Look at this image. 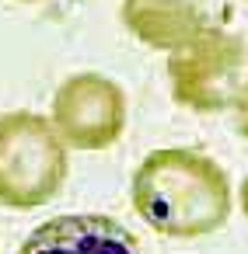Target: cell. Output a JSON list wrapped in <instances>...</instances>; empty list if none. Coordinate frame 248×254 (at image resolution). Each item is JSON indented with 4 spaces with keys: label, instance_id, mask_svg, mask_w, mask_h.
<instances>
[{
    "label": "cell",
    "instance_id": "cell-1",
    "mask_svg": "<svg viewBox=\"0 0 248 254\" xmlns=\"http://www.w3.org/2000/svg\"><path fill=\"white\" fill-rule=\"evenodd\" d=\"M129 202L154 233L192 240L227 223L231 181L227 171L199 150H150L133 174Z\"/></svg>",
    "mask_w": 248,
    "mask_h": 254
},
{
    "label": "cell",
    "instance_id": "cell-2",
    "mask_svg": "<svg viewBox=\"0 0 248 254\" xmlns=\"http://www.w3.org/2000/svg\"><path fill=\"white\" fill-rule=\"evenodd\" d=\"M67 178V143L53 119L35 112L0 115V205L39 209Z\"/></svg>",
    "mask_w": 248,
    "mask_h": 254
},
{
    "label": "cell",
    "instance_id": "cell-3",
    "mask_svg": "<svg viewBox=\"0 0 248 254\" xmlns=\"http://www.w3.org/2000/svg\"><path fill=\"white\" fill-rule=\"evenodd\" d=\"M168 80L175 105L189 112L234 108V98L248 80V42L227 28L206 25L168 53Z\"/></svg>",
    "mask_w": 248,
    "mask_h": 254
},
{
    "label": "cell",
    "instance_id": "cell-4",
    "mask_svg": "<svg viewBox=\"0 0 248 254\" xmlns=\"http://www.w3.org/2000/svg\"><path fill=\"white\" fill-rule=\"evenodd\" d=\"M53 126L74 150H109L126 129V94L105 73H70L53 94Z\"/></svg>",
    "mask_w": 248,
    "mask_h": 254
},
{
    "label": "cell",
    "instance_id": "cell-5",
    "mask_svg": "<svg viewBox=\"0 0 248 254\" xmlns=\"http://www.w3.org/2000/svg\"><path fill=\"white\" fill-rule=\"evenodd\" d=\"M18 254H140V244L109 216L70 212L35 226Z\"/></svg>",
    "mask_w": 248,
    "mask_h": 254
},
{
    "label": "cell",
    "instance_id": "cell-6",
    "mask_svg": "<svg viewBox=\"0 0 248 254\" xmlns=\"http://www.w3.org/2000/svg\"><path fill=\"white\" fill-rule=\"evenodd\" d=\"M119 18L126 32L143 46L171 53L206 28V4L203 0H123Z\"/></svg>",
    "mask_w": 248,
    "mask_h": 254
},
{
    "label": "cell",
    "instance_id": "cell-7",
    "mask_svg": "<svg viewBox=\"0 0 248 254\" xmlns=\"http://www.w3.org/2000/svg\"><path fill=\"white\" fill-rule=\"evenodd\" d=\"M234 115H238V132L248 136V80L241 84V91L234 98Z\"/></svg>",
    "mask_w": 248,
    "mask_h": 254
},
{
    "label": "cell",
    "instance_id": "cell-8",
    "mask_svg": "<svg viewBox=\"0 0 248 254\" xmlns=\"http://www.w3.org/2000/svg\"><path fill=\"white\" fill-rule=\"evenodd\" d=\"M241 209H245V216H248V178H245V185H241Z\"/></svg>",
    "mask_w": 248,
    "mask_h": 254
},
{
    "label": "cell",
    "instance_id": "cell-9",
    "mask_svg": "<svg viewBox=\"0 0 248 254\" xmlns=\"http://www.w3.org/2000/svg\"><path fill=\"white\" fill-rule=\"evenodd\" d=\"M21 4H32V0H21Z\"/></svg>",
    "mask_w": 248,
    "mask_h": 254
},
{
    "label": "cell",
    "instance_id": "cell-10",
    "mask_svg": "<svg viewBox=\"0 0 248 254\" xmlns=\"http://www.w3.org/2000/svg\"><path fill=\"white\" fill-rule=\"evenodd\" d=\"M245 4H248V0H245Z\"/></svg>",
    "mask_w": 248,
    "mask_h": 254
}]
</instances>
